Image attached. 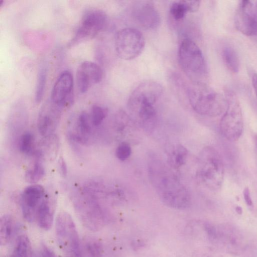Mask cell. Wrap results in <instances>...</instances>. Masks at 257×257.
<instances>
[{
  "mask_svg": "<svg viewBox=\"0 0 257 257\" xmlns=\"http://www.w3.org/2000/svg\"><path fill=\"white\" fill-rule=\"evenodd\" d=\"M148 170L151 184L164 204L176 209L190 206L191 197L188 190L168 164L152 157Z\"/></svg>",
  "mask_w": 257,
  "mask_h": 257,
  "instance_id": "cell-1",
  "label": "cell"
},
{
  "mask_svg": "<svg viewBox=\"0 0 257 257\" xmlns=\"http://www.w3.org/2000/svg\"><path fill=\"white\" fill-rule=\"evenodd\" d=\"M163 93L158 82L148 80L142 82L133 90L127 101L128 111L133 119L146 132L151 133L157 124L155 105Z\"/></svg>",
  "mask_w": 257,
  "mask_h": 257,
  "instance_id": "cell-2",
  "label": "cell"
},
{
  "mask_svg": "<svg viewBox=\"0 0 257 257\" xmlns=\"http://www.w3.org/2000/svg\"><path fill=\"white\" fill-rule=\"evenodd\" d=\"M187 95L190 105L199 114L215 117L226 108L225 95L203 82H193L188 88Z\"/></svg>",
  "mask_w": 257,
  "mask_h": 257,
  "instance_id": "cell-3",
  "label": "cell"
},
{
  "mask_svg": "<svg viewBox=\"0 0 257 257\" xmlns=\"http://www.w3.org/2000/svg\"><path fill=\"white\" fill-rule=\"evenodd\" d=\"M196 176L198 179L211 190H219L224 177V167L218 152L207 147L201 152L198 159Z\"/></svg>",
  "mask_w": 257,
  "mask_h": 257,
  "instance_id": "cell-4",
  "label": "cell"
},
{
  "mask_svg": "<svg viewBox=\"0 0 257 257\" xmlns=\"http://www.w3.org/2000/svg\"><path fill=\"white\" fill-rule=\"evenodd\" d=\"M178 59L188 78L193 82H202L201 79L207 73L206 64L202 51L194 41L183 39L178 49Z\"/></svg>",
  "mask_w": 257,
  "mask_h": 257,
  "instance_id": "cell-5",
  "label": "cell"
},
{
  "mask_svg": "<svg viewBox=\"0 0 257 257\" xmlns=\"http://www.w3.org/2000/svg\"><path fill=\"white\" fill-rule=\"evenodd\" d=\"M227 106L220 122L222 135L230 142H236L241 137L244 128L240 102L236 94L231 90L225 92Z\"/></svg>",
  "mask_w": 257,
  "mask_h": 257,
  "instance_id": "cell-6",
  "label": "cell"
},
{
  "mask_svg": "<svg viewBox=\"0 0 257 257\" xmlns=\"http://www.w3.org/2000/svg\"><path fill=\"white\" fill-rule=\"evenodd\" d=\"M58 243L71 257L82 254L76 226L71 215L65 211L57 215L55 224Z\"/></svg>",
  "mask_w": 257,
  "mask_h": 257,
  "instance_id": "cell-7",
  "label": "cell"
},
{
  "mask_svg": "<svg viewBox=\"0 0 257 257\" xmlns=\"http://www.w3.org/2000/svg\"><path fill=\"white\" fill-rule=\"evenodd\" d=\"M145 39L139 30L125 28L118 31L115 36L114 47L117 56L129 60L138 57L145 46Z\"/></svg>",
  "mask_w": 257,
  "mask_h": 257,
  "instance_id": "cell-8",
  "label": "cell"
},
{
  "mask_svg": "<svg viewBox=\"0 0 257 257\" xmlns=\"http://www.w3.org/2000/svg\"><path fill=\"white\" fill-rule=\"evenodd\" d=\"M108 21L107 15L103 10L98 9L86 10L69 45L72 46L95 37L106 27Z\"/></svg>",
  "mask_w": 257,
  "mask_h": 257,
  "instance_id": "cell-9",
  "label": "cell"
},
{
  "mask_svg": "<svg viewBox=\"0 0 257 257\" xmlns=\"http://www.w3.org/2000/svg\"><path fill=\"white\" fill-rule=\"evenodd\" d=\"M77 215L82 224L91 231H97L104 225L103 216L100 206L92 197L83 198L75 203Z\"/></svg>",
  "mask_w": 257,
  "mask_h": 257,
  "instance_id": "cell-10",
  "label": "cell"
},
{
  "mask_svg": "<svg viewBox=\"0 0 257 257\" xmlns=\"http://www.w3.org/2000/svg\"><path fill=\"white\" fill-rule=\"evenodd\" d=\"M234 25L245 35H257V1L240 2L234 16Z\"/></svg>",
  "mask_w": 257,
  "mask_h": 257,
  "instance_id": "cell-11",
  "label": "cell"
},
{
  "mask_svg": "<svg viewBox=\"0 0 257 257\" xmlns=\"http://www.w3.org/2000/svg\"><path fill=\"white\" fill-rule=\"evenodd\" d=\"M45 197V189L40 185H30L24 189L21 195V203L23 216L27 221H34L38 208Z\"/></svg>",
  "mask_w": 257,
  "mask_h": 257,
  "instance_id": "cell-12",
  "label": "cell"
},
{
  "mask_svg": "<svg viewBox=\"0 0 257 257\" xmlns=\"http://www.w3.org/2000/svg\"><path fill=\"white\" fill-rule=\"evenodd\" d=\"M73 84L71 73L63 72L53 87L50 100L62 108L70 105L73 100Z\"/></svg>",
  "mask_w": 257,
  "mask_h": 257,
  "instance_id": "cell-13",
  "label": "cell"
},
{
  "mask_svg": "<svg viewBox=\"0 0 257 257\" xmlns=\"http://www.w3.org/2000/svg\"><path fill=\"white\" fill-rule=\"evenodd\" d=\"M132 15L135 21L146 30L155 29L160 24V16L157 9L148 1L136 2L133 7Z\"/></svg>",
  "mask_w": 257,
  "mask_h": 257,
  "instance_id": "cell-14",
  "label": "cell"
},
{
  "mask_svg": "<svg viewBox=\"0 0 257 257\" xmlns=\"http://www.w3.org/2000/svg\"><path fill=\"white\" fill-rule=\"evenodd\" d=\"M62 108L50 99L41 108L38 118L40 134L45 137L53 134L59 121Z\"/></svg>",
  "mask_w": 257,
  "mask_h": 257,
  "instance_id": "cell-15",
  "label": "cell"
},
{
  "mask_svg": "<svg viewBox=\"0 0 257 257\" xmlns=\"http://www.w3.org/2000/svg\"><path fill=\"white\" fill-rule=\"evenodd\" d=\"M102 77L103 72L99 65L89 61L83 62L76 73L77 84L79 91L86 92L92 84L100 82Z\"/></svg>",
  "mask_w": 257,
  "mask_h": 257,
  "instance_id": "cell-16",
  "label": "cell"
},
{
  "mask_svg": "<svg viewBox=\"0 0 257 257\" xmlns=\"http://www.w3.org/2000/svg\"><path fill=\"white\" fill-rule=\"evenodd\" d=\"M59 147V140L57 135L52 134L45 137L37 155L40 158L47 160L55 159Z\"/></svg>",
  "mask_w": 257,
  "mask_h": 257,
  "instance_id": "cell-17",
  "label": "cell"
},
{
  "mask_svg": "<svg viewBox=\"0 0 257 257\" xmlns=\"http://www.w3.org/2000/svg\"><path fill=\"white\" fill-rule=\"evenodd\" d=\"M167 153V164L172 169H178L186 162L188 152L183 146L177 144L172 146Z\"/></svg>",
  "mask_w": 257,
  "mask_h": 257,
  "instance_id": "cell-18",
  "label": "cell"
},
{
  "mask_svg": "<svg viewBox=\"0 0 257 257\" xmlns=\"http://www.w3.org/2000/svg\"><path fill=\"white\" fill-rule=\"evenodd\" d=\"M36 217L39 226L44 229L49 230L53 223V211L47 198L42 202L37 211Z\"/></svg>",
  "mask_w": 257,
  "mask_h": 257,
  "instance_id": "cell-19",
  "label": "cell"
},
{
  "mask_svg": "<svg viewBox=\"0 0 257 257\" xmlns=\"http://www.w3.org/2000/svg\"><path fill=\"white\" fill-rule=\"evenodd\" d=\"M222 55L227 69L232 73H237L239 70L240 61L235 49L231 46H226L223 49Z\"/></svg>",
  "mask_w": 257,
  "mask_h": 257,
  "instance_id": "cell-20",
  "label": "cell"
},
{
  "mask_svg": "<svg viewBox=\"0 0 257 257\" xmlns=\"http://www.w3.org/2000/svg\"><path fill=\"white\" fill-rule=\"evenodd\" d=\"M15 229L14 221L11 216L5 215L0 220V242L2 245L7 244L11 239Z\"/></svg>",
  "mask_w": 257,
  "mask_h": 257,
  "instance_id": "cell-21",
  "label": "cell"
},
{
  "mask_svg": "<svg viewBox=\"0 0 257 257\" xmlns=\"http://www.w3.org/2000/svg\"><path fill=\"white\" fill-rule=\"evenodd\" d=\"M31 243L26 235H20L17 239L11 257H29Z\"/></svg>",
  "mask_w": 257,
  "mask_h": 257,
  "instance_id": "cell-22",
  "label": "cell"
},
{
  "mask_svg": "<svg viewBox=\"0 0 257 257\" xmlns=\"http://www.w3.org/2000/svg\"><path fill=\"white\" fill-rule=\"evenodd\" d=\"M45 175V169L39 161H37L32 168L28 170L25 175L26 181L30 183H36L41 180Z\"/></svg>",
  "mask_w": 257,
  "mask_h": 257,
  "instance_id": "cell-23",
  "label": "cell"
},
{
  "mask_svg": "<svg viewBox=\"0 0 257 257\" xmlns=\"http://www.w3.org/2000/svg\"><path fill=\"white\" fill-rule=\"evenodd\" d=\"M84 247L88 257H102V245L94 237H87L84 241Z\"/></svg>",
  "mask_w": 257,
  "mask_h": 257,
  "instance_id": "cell-24",
  "label": "cell"
},
{
  "mask_svg": "<svg viewBox=\"0 0 257 257\" xmlns=\"http://www.w3.org/2000/svg\"><path fill=\"white\" fill-rule=\"evenodd\" d=\"M47 72L46 67H41L38 72L35 100L39 103L43 99L47 81Z\"/></svg>",
  "mask_w": 257,
  "mask_h": 257,
  "instance_id": "cell-25",
  "label": "cell"
},
{
  "mask_svg": "<svg viewBox=\"0 0 257 257\" xmlns=\"http://www.w3.org/2000/svg\"><path fill=\"white\" fill-rule=\"evenodd\" d=\"M170 12L175 20L179 21L182 19L189 12L187 1L174 2L170 6Z\"/></svg>",
  "mask_w": 257,
  "mask_h": 257,
  "instance_id": "cell-26",
  "label": "cell"
},
{
  "mask_svg": "<svg viewBox=\"0 0 257 257\" xmlns=\"http://www.w3.org/2000/svg\"><path fill=\"white\" fill-rule=\"evenodd\" d=\"M35 138L29 132L23 134L20 138L19 147L20 151L25 154H31L34 151Z\"/></svg>",
  "mask_w": 257,
  "mask_h": 257,
  "instance_id": "cell-27",
  "label": "cell"
},
{
  "mask_svg": "<svg viewBox=\"0 0 257 257\" xmlns=\"http://www.w3.org/2000/svg\"><path fill=\"white\" fill-rule=\"evenodd\" d=\"M77 127L78 130L79 131L80 135V134L82 135V141L84 142L82 136L89 135L91 130L89 121V117L86 112H82L79 114L77 120ZM78 137H72V139L76 138Z\"/></svg>",
  "mask_w": 257,
  "mask_h": 257,
  "instance_id": "cell-28",
  "label": "cell"
},
{
  "mask_svg": "<svg viewBox=\"0 0 257 257\" xmlns=\"http://www.w3.org/2000/svg\"><path fill=\"white\" fill-rule=\"evenodd\" d=\"M107 114L106 110L98 105H93L91 110V122L95 126L99 125Z\"/></svg>",
  "mask_w": 257,
  "mask_h": 257,
  "instance_id": "cell-29",
  "label": "cell"
},
{
  "mask_svg": "<svg viewBox=\"0 0 257 257\" xmlns=\"http://www.w3.org/2000/svg\"><path fill=\"white\" fill-rule=\"evenodd\" d=\"M132 153L130 145L126 142H122L119 144L115 151L116 157L121 161L127 159Z\"/></svg>",
  "mask_w": 257,
  "mask_h": 257,
  "instance_id": "cell-30",
  "label": "cell"
},
{
  "mask_svg": "<svg viewBox=\"0 0 257 257\" xmlns=\"http://www.w3.org/2000/svg\"><path fill=\"white\" fill-rule=\"evenodd\" d=\"M57 166L61 176L63 177H65L67 175L68 169L65 160L62 157H60L58 159Z\"/></svg>",
  "mask_w": 257,
  "mask_h": 257,
  "instance_id": "cell-31",
  "label": "cell"
},
{
  "mask_svg": "<svg viewBox=\"0 0 257 257\" xmlns=\"http://www.w3.org/2000/svg\"><path fill=\"white\" fill-rule=\"evenodd\" d=\"M243 196L247 206L252 207L253 206V202L251 197L249 189L248 187H245L243 191Z\"/></svg>",
  "mask_w": 257,
  "mask_h": 257,
  "instance_id": "cell-32",
  "label": "cell"
},
{
  "mask_svg": "<svg viewBox=\"0 0 257 257\" xmlns=\"http://www.w3.org/2000/svg\"><path fill=\"white\" fill-rule=\"evenodd\" d=\"M41 257H56L54 252L46 246H43L41 251Z\"/></svg>",
  "mask_w": 257,
  "mask_h": 257,
  "instance_id": "cell-33",
  "label": "cell"
},
{
  "mask_svg": "<svg viewBox=\"0 0 257 257\" xmlns=\"http://www.w3.org/2000/svg\"><path fill=\"white\" fill-rule=\"evenodd\" d=\"M252 84L253 90L257 98V74L254 73L252 76Z\"/></svg>",
  "mask_w": 257,
  "mask_h": 257,
  "instance_id": "cell-34",
  "label": "cell"
},
{
  "mask_svg": "<svg viewBox=\"0 0 257 257\" xmlns=\"http://www.w3.org/2000/svg\"><path fill=\"white\" fill-rule=\"evenodd\" d=\"M235 211L239 214H241L242 213V208L239 206H237L235 207Z\"/></svg>",
  "mask_w": 257,
  "mask_h": 257,
  "instance_id": "cell-35",
  "label": "cell"
},
{
  "mask_svg": "<svg viewBox=\"0 0 257 257\" xmlns=\"http://www.w3.org/2000/svg\"><path fill=\"white\" fill-rule=\"evenodd\" d=\"M255 144H256V148H257V135H256V137H255Z\"/></svg>",
  "mask_w": 257,
  "mask_h": 257,
  "instance_id": "cell-36",
  "label": "cell"
}]
</instances>
